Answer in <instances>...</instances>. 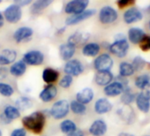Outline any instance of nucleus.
I'll return each instance as SVG.
<instances>
[{
	"label": "nucleus",
	"mask_w": 150,
	"mask_h": 136,
	"mask_svg": "<svg viewBox=\"0 0 150 136\" xmlns=\"http://www.w3.org/2000/svg\"><path fill=\"white\" fill-rule=\"evenodd\" d=\"M8 74V70L5 66H1L0 67V80H4L6 78Z\"/></svg>",
	"instance_id": "obj_40"
},
{
	"label": "nucleus",
	"mask_w": 150,
	"mask_h": 136,
	"mask_svg": "<svg viewBox=\"0 0 150 136\" xmlns=\"http://www.w3.org/2000/svg\"><path fill=\"white\" fill-rule=\"evenodd\" d=\"M51 3V0H38V1H35L31 6V13L33 14H38L42 13V11L46 9Z\"/></svg>",
	"instance_id": "obj_28"
},
{
	"label": "nucleus",
	"mask_w": 150,
	"mask_h": 136,
	"mask_svg": "<svg viewBox=\"0 0 150 136\" xmlns=\"http://www.w3.org/2000/svg\"><path fill=\"white\" fill-rule=\"evenodd\" d=\"M100 52V45L96 42H89L82 48L83 55L87 57H96Z\"/></svg>",
	"instance_id": "obj_26"
},
{
	"label": "nucleus",
	"mask_w": 150,
	"mask_h": 136,
	"mask_svg": "<svg viewBox=\"0 0 150 136\" xmlns=\"http://www.w3.org/2000/svg\"><path fill=\"white\" fill-rule=\"evenodd\" d=\"M70 110V103L67 100L57 101L50 109V115L55 119H62L67 116Z\"/></svg>",
	"instance_id": "obj_3"
},
{
	"label": "nucleus",
	"mask_w": 150,
	"mask_h": 136,
	"mask_svg": "<svg viewBox=\"0 0 150 136\" xmlns=\"http://www.w3.org/2000/svg\"><path fill=\"white\" fill-rule=\"evenodd\" d=\"M4 22H5V18H4V15L0 13V28H1L3 26H4Z\"/></svg>",
	"instance_id": "obj_45"
},
{
	"label": "nucleus",
	"mask_w": 150,
	"mask_h": 136,
	"mask_svg": "<svg viewBox=\"0 0 150 136\" xmlns=\"http://www.w3.org/2000/svg\"><path fill=\"white\" fill-rule=\"evenodd\" d=\"M88 38H89L88 34L81 33V32H76V33H74L69 36L67 42H69V43H71V44H72L76 47L77 45H80V44L86 42Z\"/></svg>",
	"instance_id": "obj_25"
},
{
	"label": "nucleus",
	"mask_w": 150,
	"mask_h": 136,
	"mask_svg": "<svg viewBox=\"0 0 150 136\" xmlns=\"http://www.w3.org/2000/svg\"><path fill=\"white\" fill-rule=\"evenodd\" d=\"M22 124L26 129L40 134L43 131L45 124V115L42 111H35L22 118Z\"/></svg>",
	"instance_id": "obj_1"
},
{
	"label": "nucleus",
	"mask_w": 150,
	"mask_h": 136,
	"mask_svg": "<svg viewBox=\"0 0 150 136\" xmlns=\"http://www.w3.org/2000/svg\"><path fill=\"white\" fill-rule=\"evenodd\" d=\"M107 132V125L102 119H97L89 127V132L93 136H103Z\"/></svg>",
	"instance_id": "obj_17"
},
{
	"label": "nucleus",
	"mask_w": 150,
	"mask_h": 136,
	"mask_svg": "<svg viewBox=\"0 0 150 136\" xmlns=\"http://www.w3.org/2000/svg\"><path fill=\"white\" fill-rule=\"evenodd\" d=\"M75 50H76V47L69 42L63 43L59 46V55L64 61L71 60L75 54Z\"/></svg>",
	"instance_id": "obj_18"
},
{
	"label": "nucleus",
	"mask_w": 150,
	"mask_h": 136,
	"mask_svg": "<svg viewBox=\"0 0 150 136\" xmlns=\"http://www.w3.org/2000/svg\"><path fill=\"white\" fill-rule=\"evenodd\" d=\"M22 17V10L21 7L16 4L10 5L8 7L6 8L4 12V18L7 21V22L11 24L18 23Z\"/></svg>",
	"instance_id": "obj_4"
},
{
	"label": "nucleus",
	"mask_w": 150,
	"mask_h": 136,
	"mask_svg": "<svg viewBox=\"0 0 150 136\" xmlns=\"http://www.w3.org/2000/svg\"><path fill=\"white\" fill-rule=\"evenodd\" d=\"M148 26H149V28H150V21H149V23H148Z\"/></svg>",
	"instance_id": "obj_48"
},
{
	"label": "nucleus",
	"mask_w": 150,
	"mask_h": 136,
	"mask_svg": "<svg viewBox=\"0 0 150 136\" xmlns=\"http://www.w3.org/2000/svg\"><path fill=\"white\" fill-rule=\"evenodd\" d=\"M73 81V78L70 75H64L60 81H59V86L63 89H68L71 87V83Z\"/></svg>",
	"instance_id": "obj_37"
},
{
	"label": "nucleus",
	"mask_w": 150,
	"mask_h": 136,
	"mask_svg": "<svg viewBox=\"0 0 150 136\" xmlns=\"http://www.w3.org/2000/svg\"><path fill=\"white\" fill-rule=\"evenodd\" d=\"M129 49V43L127 40L125 38V36H118L116 37V41L110 44V51L117 56V57H124L126 56Z\"/></svg>",
	"instance_id": "obj_2"
},
{
	"label": "nucleus",
	"mask_w": 150,
	"mask_h": 136,
	"mask_svg": "<svg viewBox=\"0 0 150 136\" xmlns=\"http://www.w3.org/2000/svg\"><path fill=\"white\" fill-rule=\"evenodd\" d=\"M135 86L141 90L150 91V76L148 74H142L136 78Z\"/></svg>",
	"instance_id": "obj_27"
},
{
	"label": "nucleus",
	"mask_w": 150,
	"mask_h": 136,
	"mask_svg": "<svg viewBox=\"0 0 150 136\" xmlns=\"http://www.w3.org/2000/svg\"><path fill=\"white\" fill-rule=\"evenodd\" d=\"M4 115L11 121L17 119L21 117V111L13 105H7L4 109Z\"/></svg>",
	"instance_id": "obj_29"
},
{
	"label": "nucleus",
	"mask_w": 150,
	"mask_h": 136,
	"mask_svg": "<svg viewBox=\"0 0 150 136\" xmlns=\"http://www.w3.org/2000/svg\"><path fill=\"white\" fill-rule=\"evenodd\" d=\"M57 95V89L54 85H48L39 94V98L44 103H50Z\"/></svg>",
	"instance_id": "obj_16"
},
{
	"label": "nucleus",
	"mask_w": 150,
	"mask_h": 136,
	"mask_svg": "<svg viewBox=\"0 0 150 136\" xmlns=\"http://www.w3.org/2000/svg\"><path fill=\"white\" fill-rule=\"evenodd\" d=\"M134 99H135V96L132 94L131 89L128 88L125 89V90L122 94V96H121V102L124 104L128 105V104L132 103L134 101Z\"/></svg>",
	"instance_id": "obj_34"
},
{
	"label": "nucleus",
	"mask_w": 150,
	"mask_h": 136,
	"mask_svg": "<svg viewBox=\"0 0 150 136\" xmlns=\"http://www.w3.org/2000/svg\"><path fill=\"white\" fill-rule=\"evenodd\" d=\"M96 14V10L95 9H88L84 11L81 13L79 14H74V15H71L69 16L66 21H65V24L67 26H73V25H76L79 24L81 22H82L83 21L89 19L90 17L94 16Z\"/></svg>",
	"instance_id": "obj_11"
},
{
	"label": "nucleus",
	"mask_w": 150,
	"mask_h": 136,
	"mask_svg": "<svg viewBox=\"0 0 150 136\" xmlns=\"http://www.w3.org/2000/svg\"><path fill=\"white\" fill-rule=\"evenodd\" d=\"M31 3H32L31 0H19V1H15L14 2V4L18 5L21 7H23L25 6H28V5H29Z\"/></svg>",
	"instance_id": "obj_41"
},
{
	"label": "nucleus",
	"mask_w": 150,
	"mask_h": 136,
	"mask_svg": "<svg viewBox=\"0 0 150 136\" xmlns=\"http://www.w3.org/2000/svg\"><path fill=\"white\" fill-rule=\"evenodd\" d=\"M135 101L138 109L144 113H147L150 110V91L142 90L137 96Z\"/></svg>",
	"instance_id": "obj_10"
},
{
	"label": "nucleus",
	"mask_w": 150,
	"mask_h": 136,
	"mask_svg": "<svg viewBox=\"0 0 150 136\" xmlns=\"http://www.w3.org/2000/svg\"><path fill=\"white\" fill-rule=\"evenodd\" d=\"M70 109L74 113V114H77V115H84L87 111V107L85 104L81 103L80 102L74 100L71 101L70 103Z\"/></svg>",
	"instance_id": "obj_33"
},
{
	"label": "nucleus",
	"mask_w": 150,
	"mask_h": 136,
	"mask_svg": "<svg viewBox=\"0 0 150 136\" xmlns=\"http://www.w3.org/2000/svg\"><path fill=\"white\" fill-rule=\"evenodd\" d=\"M145 36L144 31L139 28H132L128 31V38L129 41L133 44L140 43L141 40Z\"/></svg>",
	"instance_id": "obj_24"
},
{
	"label": "nucleus",
	"mask_w": 150,
	"mask_h": 136,
	"mask_svg": "<svg viewBox=\"0 0 150 136\" xmlns=\"http://www.w3.org/2000/svg\"><path fill=\"white\" fill-rule=\"evenodd\" d=\"M26 71H27V64L23 60H19L14 62L9 69L10 74L15 77L22 76L26 73Z\"/></svg>",
	"instance_id": "obj_22"
},
{
	"label": "nucleus",
	"mask_w": 150,
	"mask_h": 136,
	"mask_svg": "<svg viewBox=\"0 0 150 136\" xmlns=\"http://www.w3.org/2000/svg\"><path fill=\"white\" fill-rule=\"evenodd\" d=\"M64 71L66 75L73 76H79L84 71V66L82 63L77 59H71L66 62L64 67Z\"/></svg>",
	"instance_id": "obj_6"
},
{
	"label": "nucleus",
	"mask_w": 150,
	"mask_h": 136,
	"mask_svg": "<svg viewBox=\"0 0 150 136\" xmlns=\"http://www.w3.org/2000/svg\"><path fill=\"white\" fill-rule=\"evenodd\" d=\"M22 60L28 65H40L44 61V55L40 50H33L25 53Z\"/></svg>",
	"instance_id": "obj_8"
},
{
	"label": "nucleus",
	"mask_w": 150,
	"mask_h": 136,
	"mask_svg": "<svg viewBox=\"0 0 150 136\" xmlns=\"http://www.w3.org/2000/svg\"><path fill=\"white\" fill-rule=\"evenodd\" d=\"M125 90V85L119 81H114L110 83L104 88V94L107 96H117L122 95Z\"/></svg>",
	"instance_id": "obj_15"
},
{
	"label": "nucleus",
	"mask_w": 150,
	"mask_h": 136,
	"mask_svg": "<svg viewBox=\"0 0 150 136\" xmlns=\"http://www.w3.org/2000/svg\"><path fill=\"white\" fill-rule=\"evenodd\" d=\"M33 105V101L27 97V96H21L18 98L15 102V107L21 111V110H26L31 108Z\"/></svg>",
	"instance_id": "obj_30"
},
{
	"label": "nucleus",
	"mask_w": 150,
	"mask_h": 136,
	"mask_svg": "<svg viewBox=\"0 0 150 136\" xmlns=\"http://www.w3.org/2000/svg\"><path fill=\"white\" fill-rule=\"evenodd\" d=\"M117 12L111 6H103L99 13V20L103 24H111L117 19Z\"/></svg>",
	"instance_id": "obj_9"
},
{
	"label": "nucleus",
	"mask_w": 150,
	"mask_h": 136,
	"mask_svg": "<svg viewBox=\"0 0 150 136\" xmlns=\"http://www.w3.org/2000/svg\"><path fill=\"white\" fill-rule=\"evenodd\" d=\"M119 74L121 77H129L134 74V69L132 64L128 62H122L119 65Z\"/></svg>",
	"instance_id": "obj_32"
},
{
	"label": "nucleus",
	"mask_w": 150,
	"mask_h": 136,
	"mask_svg": "<svg viewBox=\"0 0 150 136\" xmlns=\"http://www.w3.org/2000/svg\"><path fill=\"white\" fill-rule=\"evenodd\" d=\"M42 76L44 82H46L49 85H52L53 83L57 81L59 78V73L57 70L53 69V68L48 67L43 70Z\"/></svg>",
	"instance_id": "obj_21"
},
{
	"label": "nucleus",
	"mask_w": 150,
	"mask_h": 136,
	"mask_svg": "<svg viewBox=\"0 0 150 136\" xmlns=\"http://www.w3.org/2000/svg\"><path fill=\"white\" fill-rule=\"evenodd\" d=\"M94 98V91L90 88L83 89L82 90L79 91L76 95V101L80 102L82 104L89 103Z\"/></svg>",
	"instance_id": "obj_19"
},
{
	"label": "nucleus",
	"mask_w": 150,
	"mask_h": 136,
	"mask_svg": "<svg viewBox=\"0 0 150 136\" xmlns=\"http://www.w3.org/2000/svg\"><path fill=\"white\" fill-rule=\"evenodd\" d=\"M118 136H134L133 134H131V133H128V132H121L118 134Z\"/></svg>",
	"instance_id": "obj_46"
},
{
	"label": "nucleus",
	"mask_w": 150,
	"mask_h": 136,
	"mask_svg": "<svg viewBox=\"0 0 150 136\" xmlns=\"http://www.w3.org/2000/svg\"><path fill=\"white\" fill-rule=\"evenodd\" d=\"M142 17H143L142 13L135 7H131L127 9L123 15L124 21L126 24H132L138 22L142 20Z\"/></svg>",
	"instance_id": "obj_14"
},
{
	"label": "nucleus",
	"mask_w": 150,
	"mask_h": 136,
	"mask_svg": "<svg viewBox=\"0 0 150 136\" xmlns=\"http://www.w3.org/2000/svg\"><path fill=\"white\" fill-rule=\"evenodd\" d=\"M132 1H130V0H120V1H118L117 4V6H119V8H124V7H125V6H127L128 5H130V4H132Z\"/></svg>",
	"instance_id": "obj_42"
},
{
	"label": "nucleus",
	"mask_w": 150,
	"mask_h": 136,
	"mask_svg": "<svg viewBox=\"0 0 150 136\" xmlns=\"http://www.w3.org/2000/svg\"><path fill=\"white\" fill-rule=\"evenodd\" d=\"M0 94H1L3 96L10 97L14 94V89L8 83L0 82Z\"/></svg>",
	"instance_id": "obj_35"
},
{
	"label": "nucleus",
	"mask_w": 150,
	"mask_h": 136,
	"mask_svg": "<svg viewBox=\"0 0 150 136\" xmlns=\"http://www.w3.org/2000/svg\"><path fill=\"white\" fill-rule=\"evenodd\" d=\"M140 48L143 51H148L150 50V35H145L143 39L140 42Z\"/></svg>",
	"instance_id": "obj_38"
},
{
	"label": "nucleus",
	"mask_w": 150,
	"mask_h": 136,
	"mask_svg": "<svg viewBox=\"0 0 150 136\" xmlns=\"http://www.w3.org/2000/svg\"><path fill=\"white\" fill-rule=\"evenodd\" d=\"M77 129V125L71 119H64L60 123V130L62 132L69 134Z\"/></svg>",
	"instance_id": "obj_31"
},
{
	"label": "nucleus",
	"mask_w": 150,
	"mask_h": 136,
	"mask_svg": "<svg viewBox=\"0 0 150 136\" xmlns=\"http://www.w3.org/2000/svg\"><path fill=\"white\" fill-rule=\"evenodd\" d=\"M132 65L133 69H134V72H135V71L139 72V71H141V70L143 69V68L145 67V65H146V61H145L140 56H137V57L133 59Z\"/></svg>",
	"instance_id": "obj_36"
},
{
	"label": "nucleus",
	"mask_w": 150,
	"mask_h": 136,
	"mask_svg": "<svg viewBox=\"0 0 150 136\" xmlns=\"http://www.w3.org/2000/svg\"><path fill=\"white\" fill-rule=\"evenodd\" d=\"M0 136H3V134H2V132H1V130H0Z\"/></svg>",
	"instance_id": "obj_47"
},
{
	"label": "nucleus",
	"mask_w": 150,
	"mask_h": 136,
	"mask_svg": "<svg viewBox=\"0 0 150 136\" xmlns=\"http://www.w3.org/2000/svg\"><path fill=\"white\" fill-rule=\"evenodd\" d=\"M34 31L29 27H21L13 34V39L16 42H25L31 39Z\"/></svg>",
	"instance_id": "obj_12"
},
{
	"label": "nucleus",
	"mask_w": 150,
	"mask_h": 136,
	"mask_svg": "<svg viewBox=\"0 0 150 136\" xmlns=\"http://www.w3.org/2000/svg\"><path fill=\"white\" fill-rule=\"evenodd\" d=\"M67 136H85V135H84V132H83L81 130L76 129L75 131L71 132V133L67 134Z\"/></svg>",
	"instance_id": "obj_43"
},
{
	"label": "nucleus",
	"mask_w": 150,
	"mask_h": 136,
	"mask_svg": "<svg viewBox=\"0 0 150 136\" xmlns=\"http://www.w3.org/2000/svg\"><path fill=\"white\" fill-rule=\"evenodd\" d=\"M94 66L97 72L110 71L113 66V59L108 54H102L95 59Z\"/></svg>",
	"instance_id": "obj_7"
},
{
	"label": "nucleus",
	"mask_w": 150,
	"mask_h": 136,
	"mask_svg": "<svg viewBox=\"0 0 150 136\" xmlns=\"http://www.w3.org/2000/svg\"><path fill=\"white\" fill-rule=\"evenodd\" d=\"M113 80V74L110 72H97L95 77V81L97 85L99 86H107L111 83Z\"/></svg>",
	"instance_id": "obj_23"
},
{
	"label": "nucleus",
	"mask_w": 150,
	"mask_h": 136,
	"mask_svg": "<svg viewBox=\"0 0 150 136\" xmlns=\"http://www.w3.org/2000/svg\"><path fill=\"white\" fill-rule=\"evenodd\" d=\"M88 4V0H72V1H70L66 4L64 12L71 15L79 14L86 11Z\"/></svg>",
	"instance_id": "obj_5"
},
{
	"label": "nucleus",
	"mask_w": 150,
	"mask_h": 136,
	"mask_svg": "<svg viewBox=\"0 0 150 136\" xmlns=\"http://www.w3.org/2000/svg\"><path fill=\"white\" fill-rule=\"evenodd\" d=\"M0 121H1L2 123H4V124H10L12 121L11 120H9L5 115H4V113H2L1 115H0Z\"/></svg>",
	"instance_id": "obj_44"
},
{
	"label": "nucleus",
	"mask_w": 150,
	"mask_h": 136,
	"mask_svg": "<svg viewBox=\"0 0 150 136\" xmlns=\"http://www.w3.org/2000/svg\"><path fill=\"white\" fill-rule=\"evenodd\" d=\"M17 57V52L13 49H4L0 50V66L13 64Z\"/></svg>",
	"instance_id": "obj_13"
},
{
	"label": "nucleus",
	"mask_w": 150,
	"mask_h": 136,
	"mask_svg": "<svg viewBox=\"0 0 150 136\" xmlns=\"http://www.w3.org/2000/svg\"><path fill=\"white\" fill-rule=\"evenodd\" d=\"M112 110L111 103L106 98H100L95 103V110L97 114H105Z\"/></svg>",
	"instance_id": "obj_20"
},
{
	"label": "nucleus",
	"mask_w": 150,
	"mask_h": 136,
	"mask_svg": "<svg viewBox=\"0 0 150 136\" xmlns=\"http://www.w3.org/2000/svg\"><path fill=\"white\" fill-rule=\"evenodd\" d=\"M11 136H27V130L23 127L16 128L12 131Z\"/></svg>",
	"instance_id": "obj_39"
}]
</instances>
